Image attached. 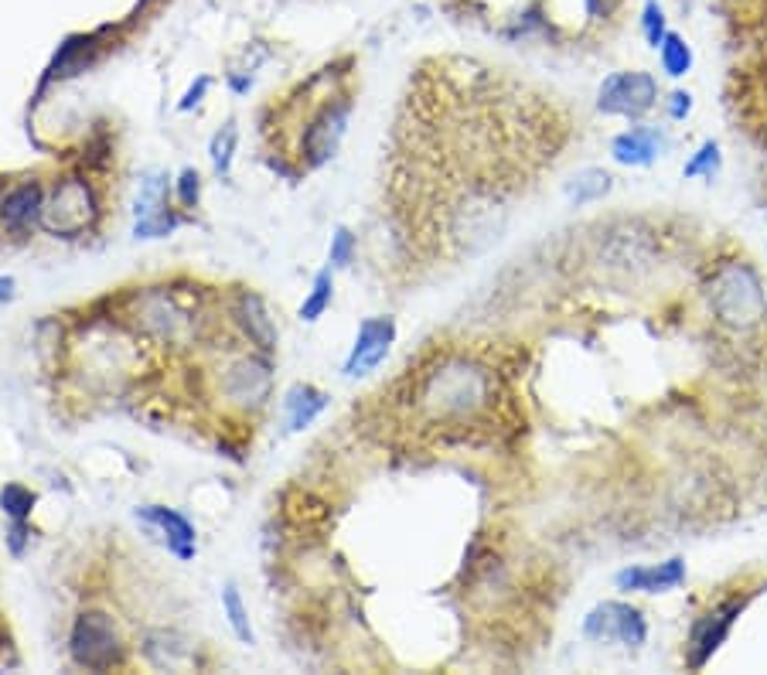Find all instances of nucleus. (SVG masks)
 Instances as JSON below:
<instances>
[{"label":"nucleus","mask_w":767,"mask_h":675,"mask_svg":"<svg viewBox=\"0 0 767 675\" xmlns=\"http://www.w3.org/2000/svg\"><path fill=\"white\" fill-rule=\"evenodd\" d=\"M740 614V601H727V604H716L709 614H703L696 624H693V632H689V645H686V662L693 668H703L716 648L727 642L730 635V627H734V617Z\"/></svg>","instance_id":"nucleus-8"},{"label":"nucleus","mask_w":767,"mask_h":675,"mask_svg":"<svg viewBox=\"0 0 767 675\" xmlns=\"http://www.w3.org/2000/svg\"><path fill=\"white\" fill-rule=\"evenodd\" d=\"M689 110H693V96L689 93H683V89H679V93H672V103H668V116L672 120H686Z\"/></svg>","instance_id":"nucleus-26"},{"label":"nucleus","mask_w":767,"mask_h":675,"mask_svg":"<svg viewBox=\"0 0 767 675\" xmlns=\"http://www.w3.org/2000/svg\"><path fill=\"white\" fill-rule=\"evenodd\" d=\"M137 515H144L157 532H164L167 550L174 556H182V560L195 556V525L182 512H174L167 505H144V509H137Z\"/></svg>","instance_id":"nucleus-13"},{"label":"nucleus","mask_w":767,"mask_h":675,"mask_svg":"<svg viewBox=\"0 0 767 675\" xmlns=\"http://www.w3.org/2000/svg\"><path fill=\"white\" fill-rule=\"evenodd\" d=\"M14 297V277H0V300Z\"/></svg>","instance_id":"nucleus-30"},{"label":"nucleus","mask_w":767,"mask_h":675,"mask_svg":"<svg viewBox=\"0 0 767 675\" xmlns=\"http://www.w3.org/2000/svg\"><path fill=\"white\" fill-rule=\"evenodd\" d=\"M233 318L243 328V335L249 338V345H256L259 351L277 348V325H274V318H269V310H266L259 294L243 290L233 304Z\"/></svg>","instance_id":"nucleus-11"},{"label":"nucleus","mask_w":767,"mask_h":675,"mask_svg":"<svg viewBox=\"0 0 767 675\" xmlns=\"http://www.w3.org/2000/svg\"><path fill=\"white\" fill-rule=\"evenodd\" d=\"M658 103V82L652 72H614L597 93V110L607 116L638 120Z\"/></svg>","instance_id":"nucleus-5"},{"label":"nucleus","mask_w":767,"mask_h":675,"mask_svg":"<svg viewBox=\"0 0 767 675\" xmlns=\"http://www.w3.org/2000/svg\"><path fill=\"white\" fill-rule=\"evenodd\" d=\"M100 215V202L96 192L82 177H65V182L55 185L52 198H44V212H41V229H49L52 236H82L89 225L96 222Z\"/></svg>","instance_id":"nucleus-2"},{"label":"nucleus","mask_w":767,"mask_h":675,"mask_svg":"<svg viewBox=\"0 0 767 675\" xmlns=\"http://www.w3.org/2000/svg\"><path fill=\"white\" fill-rule=\"evenodd\" d=\"M583 4H586V11H591L594 18H604V14H611L621 4V0H583Z\"/></svg>","instance_id":"nucleus-29"},{"label":"nucleus","mask_w":767,"mask_h":675,"mask_svg":"<svg viewBox=\"0 0 767 675\" xmlns=\"http://www.w3.org/2000/svg\"><path fill=\"white\" fill-rule=\"evenodd\" d=\"M0 509H4V515H11V522L28 519L34 509V491L24 484H8L4 491H0Z\"/></svg>","instance_id":"nucleus-21"},{"label":"nucleus","mask_w":767,"mask_h":675,"mask_svg":"<svg viewBox=\"0 0 767 675\" xmlns=\"http://www.w3.org/2000/svg\"><path fill=\"white\" fill-rule=\"evenodd\" d=\"M348 113H351V100L345 93H328L321 100V106L307 116V126L297 141V157L304 167H321L325 161L335 157L341 137H345Z\"/></svg>","instance_id":"nucleus-3"},{"label":"nucleus","mask_w":767,"mask_h":675,"mask_svg":"<svg viewBox=\"0 0 767 675\" xmlns=\"http://www.w3.org/2000/svg\"><path fill=\"white\" fill-rule=\"evenodd\" d=\"M583 635L591 642H614L624 648H638L648 638V621L638 607L621 604V601H607L597 604L583 621Z\"/></svg>","instance_id":"nucleus-6"},{"label":"nucleus","mask_w":767,"mask_h":675,"mask_svg":"<svg viewBox=\"0 0 767 675\" xmlns=\"http://www.w3.org/2000/svg\"><path fill=\"white\" fill-rule=\"evenodd\" d=\"M205 93H208V79L202 75V79L188 89V96L182 100V110H192L195 103H202V96H205Z\"/></svg>","instance_id":"nucleus-28"},{"label":"nucleus","mask_w":767,"mask_h":675,"mask_svg":"<svg viewBox=\"0 0 767 675\" xmlns=\"http://www.w3.org/2000/svg\"><path fill=\"white\" fill-rule=\"evenodd\" d=\"M665 147H668L665 130H658V126H652V123L631 126V130L617 133V137L611 141L614 161H617V164H627V167H648V164H655V157H662Z\"/></svg>","instance_id":"nucleus-9"},{"label":"nucleus","mask_w":767,"mask_h":675,"mask_svg":"<svg viewBox=\"0 0 767 675\" xmlns=\"http://www.w3.org/2000/svg\"><path fill=\"white\" fill-rule=\"evenodd\" d=\"M392 341H396V321L392 318H366L362 325H358L355 345L345 358L341 372L348 379H362V376L376 372L386 362Z\"/></svg>","instance_id":"nucleus-7"},{"label":"nucleus","mask_w":767,"mask_h":675,"mask_svg":"<svg viewBox=\"0 0 767 675\" xmlns=\"http://www.w3.org/2000/svg\"><path fill=\"white\" fill-rule=\"evenodd\" d=\"M491 382L484 369L468 362H443V369H430L420 382V407L433 417L454 420L471 417L484 407Z\"/></svg>","instance_id":"nucleus-1"},{"label":"nucleus","mask_w":767,"mask_h":675,"mask_svg":"<svg viewBox=\"0 0 767 675\" xmlns=\"http://www.w3.org/2000/svg\"><path fill=\"white\" fill-rule=\"evenodd\" d=\"M611 192V174L607 171H597V167H586L573 177L570 185V198L576 205H586V202H597Z\"/></svg>","instance_id":"nucleus-19"},{"label":"nucleus","mask_w":767,"mask_h":675,"mask_svg":"<svg viewBox=\"0 0 767 675\" xmlns=\"http://www.w3.org/2000/svg\"><path fill=\"white\" fill-rule=\"evenodd\" d=\"M658 62H662V72H665L668 79H683V75H689V69H693V49H689V41H686L683 34L668 31V34L662 38V44H658Z\"/></svg>","instance_id":"nucleus-17"},{"label":"nucleus","mask_w":767,"mask_h":675,"mask_svg":"<svg viewBox=\"0 0 767 675\" xmlns=\"http://www.w3.org/2000/svg\"><path fill=\"white\" fill-rule=\"evenodd\" d=\"M686 580V563L683 560H668L655 566H627L614 576L617 591L624 594H665L675 591Z\"/></svg>","instance_id":"nucleus-10"},{"label":"nucleus","mask_w":767,"mask_h":675,"mask_svg":"<svg viewBox=\"0 0 767 675\" xmlns=\"http://www.w3.org/2000/svg\"><path fill=\"white\" fill-rule=\"evenodd\" d=\"M284 407H287V423H290V430H307L314 420H318V417L325 413L328 396H325L321 389L307 386V382H297V386L287 392Z\"/></svg>","instance_id":"nucleus-15"},{"label":"nucleus","mask_w":767,"mask_h":675,"mask_svg":"<svg viewBox=\"0 0 767 675\" xmlns=\"http://www.w3.org/2000/svg\"><path fill=\"white\" fill-rule=\"evenodd\" d=\"M202 198V177L195 167H185L182 174H177V202H182L185 208H195Z\"/></svg>","instance_id":"nucleus-25"},{"label":"nucleus","mask_w":767,"mask_h":675,"mask_svg":"<svg viewBox=\"0 0 767 675\" xmlns=\"http://www.w3.org/2000/svg\"><path fill=\"white\" fill-rule=\"evenodd\" d=\"M24 543H28V525H24V519H18V522L11 525V553L21 556V553H24Z\"/></svg>","instance_id":"nucleus-27"},{"label":"nucleus","mask_w":767,"mask_h":675,"mask_svg":"<svg viewBox=\"0 0 767 675\" xmlns=\"http://www.w3.org/2000/svg\"><path fill=\"white\" fill-rule=\"evenodd\" d=\"M331 300H335V274H331V266H325L321 274L314 277L310 294L304 297V304H300V310H297V318H300L304 325L321 321L325 310L331 307Z\"/></svg>","instance_id":"nucleus-16"},{"label":"nucleus","mask_w":767,"mask_h":675,"mask_svg":"<svg viewBox=\"0 0 767 675\" xmlns=\"http://www.w3.org/2000/svg\"><path fill=\"white\" fill-rule=\"evenodd\" d=\"M41 212H44V188L38 182H21L0 198V222L14 233L41 225Z\"/></svg>","instance_id":"nucleus-12"},{"label":"nucleus","mask_w":767,"mask_h":675,"mask_svg":"<svg viewBox=\"0 0 767 675\" xmlns=\"http://www.w3.org/2000/svg\"><path fill=\"white\" fill-rule=\"evenodd\" d=\"M355 249H358L355 236L345 229V225H338L335 236H331V246H328V266H331V269H345V266H351Z\"/></svg>","instance_id":"nucleus-22"},{"label":"nucleus","mask_w":767,"mask_h":675,"mask_svg":"<svg viewBox=\"0 0 767 675\" xmlns=\"http://www.w3.org/2000/svg\"><path fill=\"white\" fill-rule=\"evenodd\" d=\"M144 4H147V0H144Z\"/></svg>","instance_id":"nucleus-31"},{"label":"nucleus","mask_w":767,"mask_h":675,"mask_svg":"<svg viewBox=\"0 0 767 675\" xmlns=\"http://www.w3.org/2000/svg\"><path fill=\"white\" fill-rule=\"evenodd\" d=\"M716 171H719V147H716L713 141H706V144L693 154V161L683 167L686 177H713Z\"/></svg>","instance_id":"nucleus-23"},{"label":"nucleus","mask_w":767,"mask_h":675,"mask_svg":"<svg viewBox=\"0 0 767 675\" xmlns=\"http://www.w3.org/2000/svg\"><path fill=\"white\" fill-rule=\"evenodd\" d=\"M69 652L82 668H116L123 662V642L116 635V624L103 611H85L75 617Z\"/></svg>","instance_id":"nucleus-4"},{"label":"nucleus","mask_w":767,"mask_h":675,"mask_svg":"<svg viewBox=\"0 0 767 675\" xmlns=\"http://www.w3.org/2000/svg\"><path fill=\"white\" fill-rule=\"evenodd\" d=\"M222 611H225V617H229V627L236 632V638H239L243 645H253L256 635H253V627H249V614H246V604H243V597H239L236 583H225V591H222Z\"/></svg>","instance_id":"nucleus-18"},{"label":"nucleus","mask_w":767,"mask_h":675,"mask_svg":"<svg viewBox=\"0 0 767 675\" xmlns=\"http://www.w3.org/2000/svg\"><path fill=\"white\" fill-rule=\"evenodd\" d=\"M236 123H225L215 137H212V164H215V171L218 174H229V167H233V151H236Z\"/></svg>","instance_id":"nucleus-20"},{"label":"nucleus","mask_w":767,"mask_h":675,"mask_svg":"<svg viewBox=\"0 0 767 675\" xmlns=\"http://www.w3.org/2000/svg\"><path fill=\"white\" fill-rule=\"evenodd\" d=\"M642 31H645V38H648L652 49H658L662 38L668 34V28H665V11H662L658 0H648V4H645V11H642Z\"/></svg>","instance_id":"nucleus-24"},{"label":"nucleus","mask_w":767,"mask_h":675,"mask_svg":"<svg viewBox=\"0 0 767 675\" xmlns=\"http://www.w3.org/2000/svg\"><path fill=\"white\" fill-rule=\"evenodd\" d=\"M225 392H229V399H236V402H253V407H259V402L269 396V366L263 362V358H243V362H236L229 369Z\"/></svg>","instance_id":"nucleus-14"}]
</instances>
